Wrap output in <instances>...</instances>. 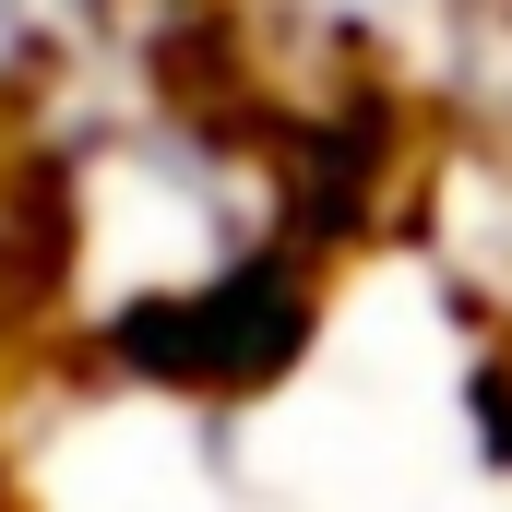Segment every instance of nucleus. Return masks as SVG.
<instances>
[{
	"instance_id": "obj_1",
	"label": "nucleus",
	"mask_w": 512,
	"mask_h": 512,
	"mask_svg": "<svg viewBox=\"0 0 512 512\" xmlns=\"http://www.w3.org/2000/svg\"><path fill=\"white\" fill-rule=\"evenodd\" d=\"M84 48H108V0H0V120L60 96Z\"/></svg>"
}]
</instances>
